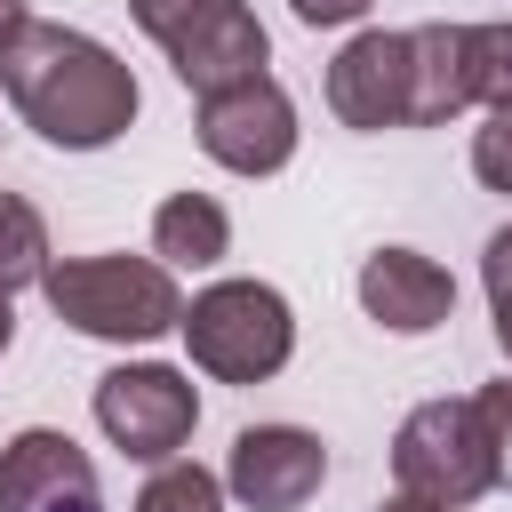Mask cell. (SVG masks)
Returning <instances> with one entry per match:
<instances>
[{
    "instance_id": "ac0fdd59",
    "label": "cell",
    "mask_w": 512,
    "mask_h": 512,
    "mask_svg": "<svg viewBox=\"0 0 512 512\" xmlns=\"http://www.w3.org/2000/svg\"><path fill=\"white\" fill-rule=\"evenodd\" d=\"M472 176H480L488 192H512V104L472 128Z\"/></svg>"
},
{
    "instance_id": "4fadbf2b",
    "label": "cell",
    "mask_w": 512,
    "mask_h": 512,
    "mask_svg": "<svg viewBox=\"0 0 512 512\" xmlns=\"http://www.w3.org/2000/svg\"><path fill=\"white\" fill-rule=\"evenodd\" d=\"M152 256H160L168 272H208V264H224V256H232V216H224V200H216V192H168V200L152 208Z\"/></svg>"
},
{
    "instance_id": "ffe728a7",
    "label": "cell",
    "mask_w": 512,
    "mask_h": 512,
    "mask_svg": "<svg viewBox=\"0 0 512 512\" xmlns=\"http://www.w3.org/2000/svg\"><path fill=\"white\" fill-rule=\"evenodd\" d=\"M296 8V24H312V32H328V24H360L376 0H288Z\"/></svg>"
},
{
    "instance_id": "8fae6325",
    "label": "cell",
    "mask_w": 512,
    "mask_h": 512,
    "mask_svg": "<svg viewBox=\"0 0 512 512\" xmlns=\"http://www.w3.org/2000/svg\"><path fill=\"white\" fill-rule=\"evenodd\" d=\"M72 496H96V464L72 432L56 424H24L0 448V512H56Z\"/></svg>"
},
{
    "instance_id": "44dd1931",
    "label": "cell",
    "mask_w": 512,
    "mask_h": 512,
    "mask_svg": "<svg viewBox=\"0 0 512 512\" xmlns=\"http://www.w3.org/2000/svg\"><path fill=\"white\" fill-rule=\"evenodd\" d=\"M24 24H32V8H24V0H0V56H8V40H16Z\"/></svg>"
},
{
    "instance_id": "e0dca14e",
    "label": "cell",
    "mask_w": 512,
    "mask_h": 512,
    "mask_svg": "<svg viewBox=\"0 0 512 512\" xmlns=\"http://www.w3.org/2000/svg\"><path fill=\"white\" fill-rule=\"evenodd\" d=\"M480 288H488L496 344H504V360H512V224H504V232H488V248H480Z\"/></svg>"
},
{
    "instance_id": "d6986e66",
    "label": "cell",
    "mask_w": 512,
    "mask_h": 512,
    "mask_svg": "<svg viewBox=\"0 0 512 512\" xmlns=\"http://www.w3.org/2000/svg\"><path fill=\"white\" fill-rule=\"evenodd\" d=\"M472 408H480V424H488V448H496V488H512V376L480 384V392H472Z\"/></svg>"
},
{
    "instance_id": "7c38bea8",
    "label": "cell",
    "mask_w": 512,
    "mask_h": 512,
    "mask_svg": "<svg viewBox=\"0 0 512 512\" xmlns=\"http://www.w3.org/2000/svg\"><path fill=\"white\" fill-rule=\"evenodd\" d=\"M408 64H416V104L408 128H448L456 112H472V32L464 24H408Z\"/></svg>"
},
{
    "instance_id": "277c9868",
    "label": "cell",
    "mask_w": 512,
    "mask_h": 512,
    "mask_svg": "<svg viewBox=\"0 0 512 512\" xmlns=\"http://www.w3.org/2000/svg\"><path fill=\"white\" fill-rule=\"evenodd\" d=\"M128 16L152 32V48L192 96H216L272 64V32L256 24L248 0H128Z\"/></svg>"
},
{
    "instance_id": "7402d4cb",
    "label": "cell",
    "mask_w": 512,
    "mask_h": 512,
    "mask_svg": "<svg viewBox=\"0 0 512 512\" xmlns=\"http://www.w3.org/2000/svg\"><path fill=\"white\" fill-rule=\"evenodd\" d=\"M376 512H440V504H424V496H400V488H392V496H384Z\"/></svg>"
},
{
    "instance_id": "52a82bcc",
    "label": "cell",
    "mask_w": 512,
    "mask_h": 512,
    "mask_svg": "<svg viewBox=\"0 0 512 512\" xmlns=\"http://www.w3.org/2000/svg\"><path fill=\"white\" fill-rule=\"evenodd\" d=\"M192 136H200V152H208L216 168H232V176H280V168L296 160V136H304V128H296L288 88H280L272 72H256V80H232V88L200 96Z\"/></svg>"
},
{
    "instance_id": "8992f818",
    "label": "cell",
    "mask_w": 512,
    "mask_h": 512,
    "mask_svg": "<svg viewBox=\"0 0 512 512\" xmlns=\"http://www.w3.org/2000/svg\"><path fill=\"white\" fill-rule=\"evenodd\" d=\"M96 432L120 448V456H136V464H176L184 456V440H192V424H200V384L184 376V368H168V360H120V368H104L96 376Z\"/></svg>"
},
{
    "instance_id": "9c48e42d",
    "label": "cell",
    "mask_w": 512,
    "mask_h": 512,
    "mask_svg": "<svg viewBox=\"0 0 512 512\" xmlns=\"http://www.w3.org/2000/svg\"><path fill=\"white\" fill-rule=\"evenodd\" d=\"M408 104H416V64H408V32H352L328 64V112L360 136H384V128H408Z\"/></svg>"
},
{
    "instance_id": "9a60e30c",
    "label": "cell",
    "mask_w": 512,
    "mask_h": 512,
    "mask_svg": "<svg viewBox=\"0 0 512 512\" xmlns=\"http://www.w3.org/2000/svg\"><path fill=\"white\" fill-rule=\"evenodd\" d=\"M136 512H224V472L176 456V464H160V472L136 488Z\"/></svg>"
},
{
    "instance_id": "30bf717a",
    "label": "cell",
    "mask_w": 512,
    "mask_h": 512,
    "mask_svg": "<svg viewBox=\"0 0 512 512\" xmlns=\"http://www.w3.org/2000/svg\"><path fill=\"white\" fill-rule=\"evenodd\" d=\"M360 312L384 328V336H432L448 312H456V280L448 264H432L424 248H376L352 280Z\"/></svg>"
},
{
    "instance_id": "6da1fadb",
    "label": "cell",
    "mask_w": 512,
    "mask_h": 512,
    "mask_svg": "<svg viewBox=\"0 0 512 512\" xmlns=\"http://www.w3.org/2000/svg\"><path fill=\"white\" fill-rule=\"evenodd\" d=\"M0 96H8L16 120H24L40 144H56V152H104V144H120V136L136 128V104H144L136 72H128L104 40H88L80 24H48V16H32V24L8 40V56H0Z\"/></svg>"
},
{
    "instance_id": "ba28073f",
    "label": "cell",
    "mask_w": 512,
    "mask_h": 512,
    "mask_svg": "<svg viewBox=\"0 0 512 512\" xmlns=\"http://www.w3.org/2000/svg\"><path fill=\"white\" fill-rule=\"evenodd\" d=\"M328 480V440L304 424H248L224 456V496L248 512H304Z\"/></svg>"
},
{
    "instance_id": "5bb4252c",
    "label": "cell",
    "mask_w": 512,
    "mask_h": 512,
    "mask_svg": "<svg viewBox=\"0 0 512 512\" xmlns=\"http://www.w3.org/2000/svg\"><path fill=\"white\" fill-rule=\"evenodd\" d=\"M48 264H56V248H48L40 208H32L24 192H0V296L40 288V280H48Z\"/></svg>"
},
{
    "instance_id": "3957f363",
    "label": "cell",
    "mask_w": 512,
    "mask_h": 512,
    "mask_svg": "<svg viewBox=\"0 0 512 512\" xmlns=\"http://www.w3.org/2000/svg\"><path fill=\"white\" fill-rule=\"evenodd\" d=\"M184 352L216 384H272L296 360V312L272 280H208L184 304Z\"/></svg>"
},
{
    "instance_id": "603a6c76",
    "label": "cell",
    "mask_w": 512,
    "mask_h": 512,
    "mask_svg": "<svg viewBox=\"0 0 512 512\" xmlns=\"http://www.w3.org/2000/svg\"><path fill=\"white\" fill-rule=\"evenodd\" d=\"M8 344H16V304L0 296V352H8Z\"/></svg>"
},
{
    "instance_id": "5b68a950",
    "label": "cell",
    "mask_w": 512,
    "mask_h": 512,
    "mask_svg": "<svg viewBox=\"0 0 512 512\" xmlns=\"http://www.w3.org/2000/svg\"><path fill=\"white\" fill-rule=\"evenodd\" d=\"M392 488L424 496L440 512H464V504H480L496 488V448H488V424H480L472 392L464 400H424V408L400 416V432H392Z\"/></svg>"
},
{
    "instance_id": "7a4b0ae2",
    "label": "cell",
    "mask_w": 512,
    "mask_h": 512,
    "mask_svg": "<svg viewBox=\"0 0 512 512\" xmlns=\"http://www.w3.org/2000/svg\"><path fill=\"white\" fill-rule=\"evenodd\" d=\"M40 296L96 344H160L168 328H184V288L160 256H56Z\"/></svg>"
},
{
    "instance_id": "cb8c5ba5",
    "label": "cell",
    "mask_w": 512,
    "mask_h": 512,
    "mask_svg": "<svg viewBox=\"0 0 512 512\" xmlns=\"http://www.w3.org/2000/svg\"><path fill=\"white\" fill-rule=\"evenodd\" d=\"M56 512H104V496H72V504H56Z\"/></svg>"
},
{
    "instance_id": "2e32d148",
    "label": "cell",
    "mask_w": 512,
    "mask_h": 512,
    "mask_svg": "<svg viewBox=\"0 0 512 512\" xmlns=\"http://www.w3.org/2000/svg\"><path fill=\"white\" fill-rule=\"evenodd\" d=\"M464 32H472V96H480L488 112H504V104H512V16L464 24Z\"/></svg>"
}]
</instances>
